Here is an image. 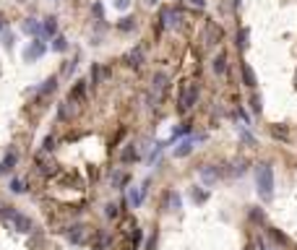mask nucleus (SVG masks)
<instances>
[{
    "instance_id": "nucleus-1",
    "label": "nucleus",
    "mask_w": 297,
    "mask_h": 250,
    "mask_svg": "<svg viewBox=\"0 0 297 250\" xmlns=\"http://www.w3.org/2000/svg\"><path fill=\"white\" fill-rule=\"evenodd\" d=\"M256 190L261 201H271L274 198V170L268 162L256 164Z\"/></svg>"
},
{
    "instance_id": "nucleus-2",
    "label": "nucleus",
    "mask_w": 297,
    "mask_h": 250,
    "mask_svg": "<svg viewBox=\"0 0 297 250\" xmlns=\"http://www.w3.org/2000/svg\"><path fill=\"white\" fill-rule=\"evenodd\" d=\"M11 224L18 229V232H24V235H29V232H34V221L26 216V214H18V211H13V209H8V206H3V211H0Z\"/></svg>"
},
{
    "instance_id": "nucleus-3",
    "label": "nucleus",
    "mask_w": 297,
    "mask_h": 250,
    "mask_svg": "<svg viewBox=\"0 0 297 250\" xmlns=\"http://www.w3.org/2000/svg\"><path fill=\"white\" fill-rule=\"evenodd\" d=\"M198 83H185L183 91H180V99H178V109L180 112H188V109H193V105L198 102Z\"/></svg>"
},
{
    "instance_id": "nucleus-4",
    "label": "nucleus",
    "mask_w": 297,
    "mask_h": 250,
    "mask_svg": "<svg viewBox=\"0 0 297 250\" xmlns=\"http://www.w3.org/2000/svg\"><path fill=\"white\" fill-rule=\"evenodd\" d=\"M21 32L34 36V39H44L47 36V32H44V24H39L37 18H26V21L21 24Z\"/></svg>"
},
{
    "instance_id": "nucleus-5",
    "label": "nucleus",
    "mask_w": 297,
    "mask_h": 250,
    "mask_svg": "<svg viewBox=\"0 0 297 250\" xmlns=\"http://www.w3.org/2000/svg\"><path fill=\"white\" fill-rule=\"evenodd\" d=\"M198 175H201L203 185L211 188V185H217V180L222 178V170H219V167H214V164H203L201 170H198Z\"/></svg>"
},
{
    "instance_id": "nucleus-6",
    "label": "nucleus",
    "mask_w": 297,
    "mask_h": 250,
    "mask_svg": "<svg viewBox=\"0 0 297 250\" xmlns=\"http://www.w3.org/2000/svg\"><path fill=\"white\" fill-rule=\"evenodd\" d=\"M44 52H47V47L42 44V39H34L29 47L24 50V60H26V63H34V60H39Z\"/></svg>"
},
{
    "instance_id": "nucleus-7",
    "label": "nucleus",
    "mask_w": 297,
    "mask_h": 250,
    "mask_svg": "<svg viewBox=\"0 0 297 250\" xmlns=\"http://www.w3.org/2000/svg\"><path fill=\"white\" fill-rule=\"evenodd\" d=\"M159 18H162V26H167V29H178L180 21H183L180 11H175V8H164Z\"/></svg>"
},
{
    "instance_id": "nucleus-8",
    "label": "nucleus",
    "mask_w": 297,
    "mask_h": 250,
    "mask_svg": "<svg viewBox=\"0 0 297 250\" xmlns=\"http://www.w3.org/2000/svg\"><path fill=\"white\" fill-rule=\"evenodd\" d=\"M125 60H128V66H131V68H141V66H144V60H146L144 47H133L131 52L125 55Z\"/></svg>"
},
{
    "instance_id": "nucleus-9",
    "label": "nucleus",
    "mask_w": 297,
    "mask_h": 250,
    "mask_svg": "<svg viewBox=\"0 0 297 250\" xmlns=\"http://www.w3.org/2000/svg\"><path fill=\"white\" fill-rule=\"evenodd\" d=\"M66 237L71 240L73 245L86 243V227H71V229H66Z\"/></svg>"
},
{
    "instance_id": "nucleus-10",
    "label": "nucleus",
    "mask_w": 297,
    "mask_h": 250,
    "mask_svg": "<svg viewBox=\"0 0 297 250\" xmlns=\"http://www.w3.org/2000/svg\"><path fill=\"white\" fill-rule=\"evenodd\" d=\"M203 39H206V44H217L219 39H222V29L217 24H206V34H203Z\"/></svg>"
},
{
    "instance_id": "nucleus-11",
    "label": "nucleus",
    "mask_w": 297,
    "mask_h": 250,
    "mask_svg": "<svg viewBox=\"0 0 297 250\" xmlns=\"http://www.w3.org/2000/svg\"><path fill=\"white\" fill-rule=\"evenodd\" d=\"M240 73H243V83L245 86H250V89H256V73H253V68L248 66V63H243V66H240Z\"/></svg>"
},
{
    "instance_id": "nucleus-12",
    "label": "nucleus",
    "mask_w": 297,
    "mask_h": 250,
    "mask_svg": "<svg viewBox=\"0 0 297 250\" xmlns=\"http://www.w3.org/2000/svg\"><path fill=\"white\" fill-rule=\"evenodd\" d=\"M193 143H196V138H185V141H180V143H178V149H175V156H178V159L188 156V154L193 151Z\"/></svg>"
},
{
    "instance_id": "nucleus-13",
    "label": "nucleus",
    "mask_w": 297,
    "mask_h": 250,
    "mask_svg": "<svg viewBox=\"0 0 297 250\" xmlns=\"http://www.w3.org/2000/svg\"><path fill=\"white\" fill-rule=\"evenodd\" d=\"M211 68H214L217 76H224V73H227V55L219 52L217 58H214V63H211Z\"/></svg>"
},
{
    "instance_id": "nucleus-14",
    "label": "nucleus",
    "mask_w": 297,
    "mask_h": 250,
    "mask_svg": "<svg viewBox=\"0 0 297 250\" xmlns=\"http://www.w3.org/2000/svg\"><path fill=\"white\" fill-rule=\"evenodd\" d=\"M73 112H76V102H73V99L68 97V99H66V102H63V105H60L58 115H60L63 120H68V117H73Z\"/></svg>"
},
{
    "instance_id": "nucleus-15",
    "label": "nucleus",
    "mask_w": 297,
    "mask_h": 250,
    "mask_svg": "<svg viewBox=\"0 0 297 250\" xmlns=\"http://www.w3.org/2000/svg\"><path fill=\"white\" fill-rule=\"evenodd\" d=\"M144 196H146V185H141V188H131V203L133 206H141Z\"/></svg>"
},
{
    "instance_id": "nucleus-16",
    "label": "nucleus",
    "mask_w": 297,
    "mask_h": 250,
    "mask_svg": "<svg viewBox=\"0 0 297 250\" xmlns=\"http://www.w3.org/2000/svg\"><path fill=\"white\" fill-rule=\"evenodd\" d=\"M83 94H86V81H76V86H73V91H71V99L73 102L83 99Z\"/></svg>"
},
{
    "instance_id": "nucleus-17",
    "label": "nucleus",
    "mask_w": 297,
    "mask_h": 250,
    "mask_svg": "<svg viewBox=\"0 0 297 250\" xmlns=\"http://www.w3.org/2000/svg\"><path fill=\"white\" fill-rule=\"evenodd\" d=\"M55 86H58V76H50L47 81H44L42 83V89H39V94L44 97V94H52V91H55Z\"/></svg>"
},
{
    "instance_id": "nucleus-18",
    "label": "nucleus",
    "mask_w": 297,
    "mask_h": 250,
    "mask_svg": "<svg viewBox=\"0 0 297 250\" xmlns=\"http://www.w3.org/2000/svg\"><path fill=\"white\" fill-rule=\"evenodd\" d=\"M117 29H120V32H133V29H136V18H133V16H125V18H120Z\"/></svg>"
},
{
    "instance_id": "nucleus-19",
    "label": "nucleus",
    "mask_w": 297,
    "mask_h": 250,
    "mask_svg": "<svg viewBox=\"0 0 297 250\" xmlns=\"http://www.w3.org/2000/svg\"><path fill=\"white\" fill-rule=\"evenodd\" d=\"M52 50H55V52H66V50H68V39H66L63 34L55 36V39H52Z\"/></svg>"
},
{
    "instance_id": "nucleus-20",
    "label": "nucleus",
    "mask_w": 297,
    "mask_h": 250,
    "mask_svg": "<svg viewBox=\"0 0 297 250\" xmlns=\"http://www.w3.org/2000/svg\"><path fill=\"white\" fill-rule=\"evenodd\" d=\"M11 190L13 193H26V190H29V188H26V180L24 178H13L11 180Z\"/></svg>"
},
{
    "instance_id": "nucleus-21",
    "label": "nucleus",
    "mask_w": 297,
    "mask_h": 250,
    "mask_svg": "<svg viewBox=\"0 0 297 250\" xmlns=\"http://www.w3.org/2000/svg\"><path fill=\"white\" fill-rule=\"evenodd\" d=\"M151 83H154V89H156V91H162V89L167 86V73H162V71H159V73H154V81H151Z\"/></svg>"
},
{
    "instance_id": "nucleus-22",
    "label": "nucleus",
    "mask_w": 297,
    "mask_h": 250,
    "mask_svg": "<svg viewBox=\"0 0 297 250\" xmlns=\"http://www.w3.org/2000/svg\"><path fill=\"white\" fill-rule=\"evenodd\" d=\"M268 235L274 237V243H279V245H290V240H287V235H282L279 229H274V227H268Z\"/></svg>"
},
{
    "instance_id": "nucleus-23",
    "label": "nucleus",
    "mask_w": 297,
    "mask_h": 250,
    "mask_svg": "<svg viewBox=\"0 0 297 250\" xmlns=\"http://www.w3.org/2000/svg\"><path fill=\"white\" fill-rule=\"evenodd\" d=\"M167 201H170V209H172V211H178V209L183 206V201H180V196H178L175 190H172V193H167Z\"/></svg>"
},
{
    "instance_id": "nucleus-24",
    "label": "nucleus",
    "mask_w": 297,
    "mask_h": 250,
    "mask_svg": "<svg viewBox=\"0 0 297 250\" xmlns=\"http://www.w3.org/2000/svg\"><path fill=\"white\" fill-rule=\"evenodd\" d=\"M190 198L196 201V203H203V201L209 198V193H206V190H201V188H193V190H190Z\"/></svg>"
},
{
    "instance_id": "nucleus-25",
    "label": "nucleus",
    "mask_w": 297,
    "mask_h": 250,
    "mask_svg": "<svg viewBox=\"0 0 297 250\" xmlns=\"http://www.w3.org/2000/svg\"><path fill=\"white\" fill-rule=\"evenodd\" d=\"M271 136H274V138H282V141H287V138H290V131H287V128H282V125H274V128H271Z\"/></svg>"
},
{
    "instance_id": "nucleus-26",
    "label": "nucleus",
    "mask_w": 297,
    "mask_h": 250,
    "mask_svg": "<svg viewBox=\"0 0 297 250\" xmlns=\"http://www.w3.org/2000/svg\"><path fill=\"white\" fill-rule=\"evenodd\" d=\"M248 36H250L248 29H240V34H237V47H240V50H245V47H248Z\"/></svg>"
},
{
    "instance_id": "nucleus-27",
    "label": "nucleus",
    "mask_w": 297,
    "mask_h": 250,
    "mask_svg": "<svg viewBox=\"0 0 297 250\" xmlns=\"http://www.w3.org/2000/svg\"><path fill=\"white\" fill-rule=\"evenodd\" d=\"M250 109H253L256 115H261L263 105H261V97H258V94H253V97H250Z\"/></svg>"
},
{
    "instance_id": "nucleus-28",
    "label": "nucleus",
    "mask_w": 297,
    "mask_h": 250,
    "mask_svg": "<svg viewBox=\"0 0 297 250\" xmlns=\"http://www.w3.org/2000/svg\"><path fill=\"white\" fill-rule=\"evenodd\" d=\"M125 182H128V175H125V172H117L115 178H112V185H115V188H123Z\"/></svg>"
},
{
    "instance_id": "nucleus-29",
    "label": "nucleus",
    "mask_w": 297,
    "mask_h": 250,
    "mask_svg": "<svg viewBox=\"0 0 297 250\" xmlns=\"http://www.w3.org/2000/svg\"><path fill=\"white\" fill-rule=\"evenodd\" d=\"M133 159H136V146L131 143V146L123 151V162H133Z\"/></svg>"
},
{
    "instance_id": "nucleus-30",
    "label": "nucleus",
    "mask_w": 297,
    "mask_h": 250,
    "mask_svg": "<svg viewBox=\"0 0 297 250\" xmlns=\"http://www.w3.org/2000/svg\"><path fill=\"white\" fill-rule=\"evenodd\" d=\"M3 47H5V50L13 47V34H11V32H3Z\"/></svg>"
},
{
    "instance_id": "nucleus-31",
    "label": "nucleus",
    "mask_w": 297,
    "mask_h": 250,
    "mask_svg": "<svg viewBox=\"0 0 297 250\" xmlns=\"http://www.w3.org/2000/svg\"><path fill=\"white\" fill-rule=\"evenodd\" d=\"M55 26H58V24H55V16L44 18V32H47V34H52V32H55Z\"/></svg>"
},
{
    "instance_id": "nucleus-32",
    "label": "nucleus",
    "mask_w": 297,
    "mask_h": 250,
    "mask_svg": "<svg viewBox=\"0 0 297 250\" xmlns=\"http://www.w3.org/2000/svg\"><path fill=\"white\" fill-rule=\"evenodd\" d=\"M91 13H94L97 18H105V5H102V3H94V5H91Z\"/></svg>"
},
{
    "instance_id": "nucleus-33",
    "label": "nucleus",
    "mask_w": 297,
    "mask_h": 250,
    "mask_svg": "<svg viewBox=\"0 0 297 250\" xmlns=\"http://www.w3.org/2000/svg\"><path fill=\"white\" fill-rule=\"evenodd\" d=\"M188 5L196 8V11H203V8H206V0H188Z\"/></svg>"
},
{
    "instance_id": "nucleus-34",
    "label": "nucleus",
    "mask_w": 297,
    "mask_h": 250,
    "mask_svg": "<svg viewBox=\"0 0 297 250\" xmlns=\"http://www.w3.org/2000/svg\"><path fill=\"white\" fill-rule=\"evenodd\" d=\"M115 8L117 11H128V8H131V0H115Z\"/></svg>"
},
{
    "instance_id": "nucleus-35",
    "label": "nucleus",
    "mask_w": 297,
    "mask_h": 250,
    "mask_svg": "<svg viewBox=\"0 0 297 250\" xmlns=\"http://www.w3.org/2000/svg\"><path fill=\"white\" fill-rule=\"evenodd\" d=\"M105 214H107V216H117V203H107Z\"/></svg>"
},
{
    "instance_id": "nucleus-36",
    "label": "nucleus",
    "mask_w": 297,
    "mask_h": 250,
    "mask_svg": "<svg viewBox=\"0 0 297 250\" xmlns=\"http://www.w3.org/2000/svg\"><path fill=\"white\" fill-rule=\"evenodd\" d=\"M13 164H16V154H8L5 156V170H13Z\"/></svg>"
},
{
    "instance_id": "nucleus-37",
    "label": "nucleus",
    "mask_w": 297,
    "mask_h": 250,
    "mask_svg": "<svg viewBox=\"0 0 297 250\" xmlns=\"http://www.w3.org/2000/svg\"><path fill=\"white\" fill-rule=\"evenodd\" d=\"M250 216H253L256 221H263V211L261 209H253V211H250Z\"/></svg>"
},
{
    "instance_id": "nucleus-38",
    "label": "nucleus",
    "mask_w": 297,
    "mask_h": 250,
    "mask_svg": "<svg viewBox=\"0 0 297 250\" xmlns=\"http://www.w3.org/2000/svg\"><path fill=\"white\" fill-rule=\"evenodd\" d=\"M156 248V235H151L148 237V243H146V250H154Z\"/></svg>"
},
{
    "instance_id": "nucleus-39",
    "label": "nucleus",
    "mask_w": 297,
    "mask_h": 250,
    "mask_svg": "<svg viewBox=\"0 0 297 250\" xmlns=\"http://www.w3.org/2000/svg\"><path fill=\"white\" fill-rule=\"evenodd\" d=\"M91 81H94V83L99 81V66H94V68H91Z\"/></svg>"
},
{
    "instance_id": "nucleus-40",
    "label": "nucleus",
    "mask_w": 297,
    "mask_h": 250,
    "mask_svg": "<svg viewBox=\"0 0 297 250\" xmlns=\"http://www.w3.org/2000/svg\"><path fill=\"white\" fill-rule=\"evenodd\" d=\"M0 32H5V18L0 16Z\"/></svg>"
},
{
    "instance_id": "nucleus-41",
    "label": "nucleus",
    "mask_w": 297,
    "mask_h": 250,
    "mask_svg": "<svg viewBox=\"0 0 297 250\" xmlns=\"http://www.w3.org/2000/svg\"><path fill=\"white\" fill-rule=\"evenodd\" d=\"M258 248H261V250H268V248H266V243H263V240H258Z\"/></svg>"
},
{
    "instance_id": "nucleus-42",
    "label": "nucleus",
    "mask_w": 297,
    "mask_h": 250,
    "mask_svg": "<svg viewBox=\"0 0 297 250\" xmlns=\"http://www.w3.org/2000/svg\"><path fill=\"white\" fill-rule=\"evenodd\" d=\"M5 172V164H0V175H3Z\"/></svg>"
},
{
    "instance_id": "nucleus-43",
    "label": "nucleus",
    "mask_w": 297,
    "mask_h": 250,
    "mask_svg": "<svg viewBox=\"0 0 297 250\" xmlns=\"http://www.w3.org/2000/svg\"><path fill=\"white\" fill-rule=\"evenodd\" d=\"M148 3H151V5H154V3H156V0H148Z\"/></svg>"
},
{
    "instance_id": "nucleus-44",
    "label": "nucleus",
    "mask_w": 297,
    "mask_h": 250,
    "mask_svg": "<svg viewBox=\"0 0 297 250\" xmlns=\"http://www.w3.org/2000/svg\"><path fill=\"white\" fill-rule=\"evenodd\" d=\"M295 86H297V76H295Z\"/></svg>"
}]
</instances>
